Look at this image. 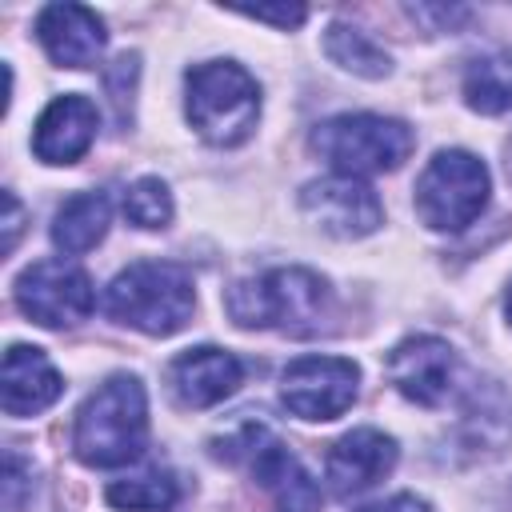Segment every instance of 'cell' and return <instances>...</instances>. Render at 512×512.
Instances as JSON below:
<instances>
[{
	"label": "cell",
	"instance_id": "cell-3",
	"mask_svg": "<svg viewBox=\"0 0 512 512\" xmlns=\"http://www.w3.org/2000/svg\"><path fill=\"white\" fill-rule=\"evenodd\" d=\"M196 304L192 272L172 260H140L124 268L104 296V308L112 320L148 332V336H172L188 324Z\"/></svg>",
	"mask_w": 512,
	"mask_h": 512
},
{
	"label": "cell",
	"instance_id": "cell-18",
	"mask_svg": "<svg viewBox=\"0 0 512 512\" xmlns=\"http://www.w3.org/2000/svg\"><path fill=\"white\" fill-rule=\"evenodd\" d=\"M464 100L468 108L496 116L512 108V52H488L468 64L464 72Z\"/></svg>",
	"mask_w": 512,
	"mask_h": 512
},
{
	"label": "cell",
	"instance_id": "cell-26",
	"mask_svg": "<svg viewBox=\"0 0 512 512\" xmlns=\"http://www.w3.org/2000/svg\"><path fill=\"white\" fill-rule=\"evenodd\" d=\"M508 172H512V152H508Z\"/></svg>",
	"mask_w": 512,
	"mask_h": 512
},
{
	"label": "cell",
	"instance_id": "cell-9",
	"mask_svg": "<svg viewBox=\"0 0 512 512\" xmlns=\"http://www.w3.org/2000/svg\"><path fill=\"white\" fill-rule=\"evenodd\" d=\"M360 368L344 356H300L280 376V400L300 420H336L356 400Z\"/></svg>",
	"mask_w": 512,
	"mask_h": 512
},
{
	"label": "cell",
	"instance_id": "cell-14",
	"mask_svg": "<svg viewBox=\"0 0 512 512\" xmlns=\"http://www.w3.org/2000/svg\"><path fill=\"white\" fill-rule=\"evenodd\" d=\"M96 124H100V112H96V104L88 96H76V92L56 96L36 120L32 152L44 164H72L92 148Z\"/></svg>",
	"mask_w": 512,
	"mask_h": 512
},
{
	"label": "cell",
	"instance_id": "cell-12",
	"mask_svg": "<svg viewBox=\"0 0 512 512\" xmlns=\"http://www.w3.org/2000/svg\"><path fill=\"white\" fill-rule=\"evenodd\" d=\"M396 440L376 432V428H352L348 436H340L324 460V476L328 488L336 496H356L364 488H372L376 480H384L396 468Z\"/></svg>",
	"mask_w": 512,
	"mask_h": 512
},
{
	"label": "cell",
	"instance_id": "cell-4",
	"mask_svg": "<svg viewBox=\"0 0 512 512\" xmlns=\"http://www.w3.org/2000/svg\"><path fill=\"white\" fill-rule=\"evenodd\" d=\"M312 148L336 168V176L360 180V176L400 168L412 156L416 136L404 120L376 116V112H348V116H332L316 124Z\"/></svg>",
	"mask_w": 512,
	"mask_h": 512
},
{
	"label": "cell",
	"instance_id": "cell-5",
	"mask_svg": "<svg viewBox=\"0 0 512 512\" xmlns=\"http://www.w3.org/2000/svg\"><path fill=\"white\" fill-rule=\"evenodd\" d=\"M256 116H260V88L240 64L208 60L188 72V120L208 144L232 148L248 140Z\"/></svg>",
	"mask_w": 512,
	"mask_h": 512
},
{
	"label": "cell",
	"instance_id": "cell-16",
	"mask_svg": "<svg viewBox=\"0 0 512 512\" xmlns=\"http://www.w3.org/2000/svg\"><path fill=\"white\" fill-rule=\"evenodd\" d=\"M64 392L60 372L40 348L12 344L4 352V376H0V404L8 416H36L48 404H56Z\"/></svg>",
	"mask_w": 512,
	"mask_h": 512
},
{
	"label": "cell",
	"instance_id": "cell-13",
	"mask_svg": "<svg viewBox=\"0 0 512 512\" xmlns=\"http://www.w3.org/2000/svg\"><path fill=\"white\" fill-rule=\"evenodd\" d=\"M36 36L60 68H88L104 52V20L84 4H48L36 16Z\"/></svg>",
	"mask_w": 512,
	"mask_h": 512
},
{
	"label": "cell",
	"instance_id": "cell-1",
	"mask_svg": "<svg viewBox=\"0 0 512 512\" xmlns=\"http://www.w3.org/2000/svg\"><path fill=\"white\" fill-rule=\"evenodd\" d=\"M148 400L136 376L104 380L76 412L72 448L88 468H120L144 452Z\"/></svg>",
	"mask_w": 512,
	"mask_h": 512
},
{
	"label": "cell",
	"instance_id": "cell-7",
	"mask_svg": "<svg viewBox=\"0 0 512 512\" xmlns=\"http://www.w3.org/2000/svg\"><path fill=\"white\" fill-rule=\"evenodd\" d=\"M216 456L224 460H244L256 484L272 496L276 512H320V488L308 476V468L264 428V424H244L236 436H228Z\"/></svg>",
	"mask_w": 512,
	"mask_h": 512
},
{
	"label": "cell",
	"instance_id": "cell-6",
	"mask_svg": "<svg viewBox=\"0 0 512 512\" xmlns=\"http://www.w3.org/2000/svg\"><path fill=\"white\" fill-rule=\"evenodd\" d=\"M488 192L492 180L484 160H476L464 148H444L428 160V168L416 180V212L436 232H460L484 212Z\"/></svg>",
	"mask_w": 512,
	"mask_h": 512
},
{
	"label": "cell",
	"instance_id": "cell-15",
	"mask_svg": "<svg viewBox=\"0 0 512 512\" xmlns=\"http://www.w3.org/2000/svg\"><path fill=\"white\" fill-rule=\"evenodd\" d=\"M244 380V364L224 352V348H188L172 360L168 368V384H172V396L184 404V408H212L220 404L224 396H232Z\"/></svg>",
	"mask_w": 512,
	"mask_h": 512
},
{
	"label": "cell",
	"instance_id": "cell-17",
	"mask_svg": "<svg viewBox=\"0 0 512 512\" xmlns=\"http://www.w3.org/2000/svg\"><path fill=\"white\" fill-rule=\"evenodd\" d=\"M112 224V204L104 192H76L68 196L60 208H56V220H52V244L64 252V256H80L88 248H96L104 240Z\"/></svg>",
	"mask_w": 512,
	"mask_h": 512
},
{
	"label": "cell",
	"instance_id": "cell-21",
	"mask_svg": "<svg viewBox=\"0 0 512 512\" xmlns=\"http://www.w3.org/2000/svg\"><path fill=\"white\" fill-rule=\"evenodd\" d=\"M124 216L136 228H164L172 220V196L168 184L156 176H140L128 192H124Z\"/></svg>",
	"mask_w": 512,
	"mask_h": 512
},
{
	"label": "cell",
	"instance_id": "cell-24",
	"mask_svg": "<svg viewBox=\"0 0 512 512\" xmlns=\"http://www.w3.org/2000/svg\"><path fill=\"white\" fill-rule=\"evenodd\" d=\"M4 208H8V216H4V252H12V248H16V236H20L24 208H20V200H16L12 192H4Z\"/></svg>",
	"mask_w": 512,
	"mask_h": 512
},
{
	"label": "cell",
	"instance_id": "cell-20",
	"mask_svg": "<svg viewBox=\"0 0 512 512\" xmlns=\"http://www.w3.org/2000/svg\"><path fill=\"white\" fill-rule=\"evenodd\" d=\"M180 488L168 472L152 468V472H140L132 480H116L108 488V504L124 508V512H168L176 504Z\"/></svg>",
	"mask_w": 512,
	"mask_h": 512
},
{
	"label": "cell",
	"instance_id": "cell-11",
	"mask_svg": "<svg viewBox=\"0 0 512 512\" xmlns=\"http://www.w3.org/2000/svg\"><path fill=\"white\" fill-rule=\"evenodd\" d=\"M388 380L400 396L420 408H436L452 396L456 384V352L440 336H408L388 356Z\"/></svg>",
	"mask_w": 512,
	"mask_h": 512
},
{
	"label": "cell",
	"instance_id": "cell-25",
	"mask_svg": "<svg viewBox=\"0 0 512 512\" xmlns=\"http://www.w3.org/2000/svg\"><path fill=\"white\" fill-rule=\"evenodd\" d=\"M504 312H508V324H512V288H508V296H504Z\"/></svg>",
	"mask_w": 512,
	"mask_h": 512
},
{
	"label": "cell",
	"instance_id": "cell-19",
	"mask_svg": "<svg viewBox=\"0 0 512 512\" xmlns=\"http://www.w3.org/2000/svg\"><path fill=\"white\" fill-rule=\"evenodd\" d=\"M324 52H328L332 64H340V68H348V72H356V76H364V80H380V76H388V68H392L388 52H384L380 44H372V40H368L360 28H352V24H332V28L324 32Z\"/></svg>",
	"mask_w": 512,
	"mask_h": 512
},
{
	"label": "cell",
	"instance_id": "cell-23",
	"mask_svg": "<svg viewBox=\"0 0 512 512\" xmlns=\"http://www.w3.org/2000/svg\"><path fill=\"white\" fill-rule=\"evenodd\" d=\"M356 512H432L420 496H412V492H396V496H388V500H380V504H364V508H356Z\"/></svg>",
	"mask_w": 512,
	"mask_h": 512
},
{
	"label": "cell",
	"instance_id": "cell-22",
	"mask_svg": "<svg viewBox=\"0 0 512 512\" xmlns=\"http://www.w3.org/2000/svg\"><path fill=\"white\" fill-rule=\"evenodd\" d=\"M240 16H248V20H264V24H276V28H296V24H304L308 8H300V4H280V8L260 4V8H240Z\"/></svg>",
	"mask_w": 512,
	"mask_h": 512
},
{
	"label": "cell",
	"instance_id": "cell-8",
	"mask_svg": "<svg viewBox=\"0 0 512 512\" xmlns=\"http://www.w3.org/2000/svg\"><path fill=\"white\" fill-rule=\"evenodd\" d=\"M16 304L44 328H72L92 312L96 292L84 268L68 260H36L16 280Z\"/></svg>",
	"mask_w": 512,
	"mask_h": 512
},
{
	"label": "cell",
	"instance_id": "cell-2",
	"mask_svg": "<svg viewBox=\"0 0 512 512\" xmlns=\"http://www.w3.org/2000/svg\"><path fill=\"white\" fill-rule=\"evenodd\" d=\"M224 308L240 328H280L292 336H308L320 328V316L328 308V284L312 268H272L232 284Z\"/></svg>",
	"mask_w": 512,
	"mask_h": 512
},
{
	"label": "cell",
	"instance_id": "cell-10",
	"mask_svg": "<svg viewBox=\"0 0 512 512\" xmlns=\"http://www.w3.org/2000/svg\"><path fill=\"white\" fill-rule=\"evenodd\" d=\"M300 208L308 212V220H316L328 236H340V240H360L376 232L384 220L380 196L356 176H328V180L304 184Z\"/></svg>",
	"mask_w": 512,
	"mask_h": 512
}]
</instances>
